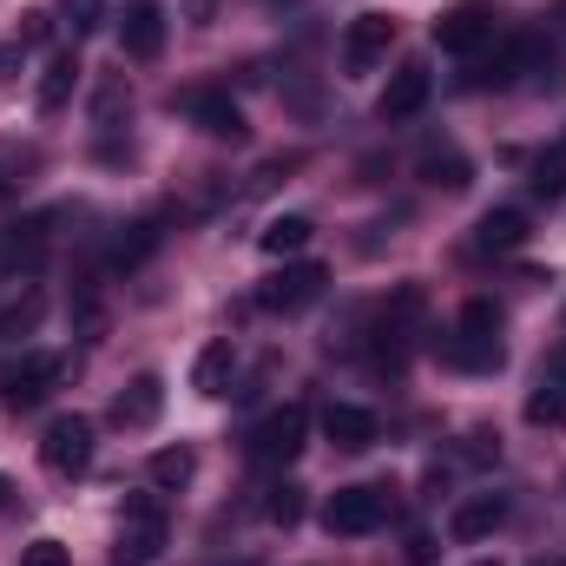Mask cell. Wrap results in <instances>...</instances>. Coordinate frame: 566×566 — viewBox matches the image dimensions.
Segmentation results:
<instances>
[{"instance_id":"1","label":"cell","mask_w":566,"mask_h":566,"mask_svg":"<svg viewBox=\"0 0 566 566\" xmlns=\"http://www.w3.org/2000/svg\"><path fill=\"white\" fill-rule=\"evenodd\" d=\"M389 514H396V488L363 481V488H336V494H329L323 527H329V534H343V541H356V534H376Z\"/></svg>"},{"instance_id":"2","label":"cell","mask_w":566,"mask_h":566,"mask_svg":"<svg viewBox=\"0 0 566 566\" xmlns=\"http://www.w3.org/2000/svg\"><path fill=\"white\" fill-rule=\"evenodd\" d=\"M158 554H165V501H158V494H133L126 514H119V547H113V560L151 566Z\"/></svg>"},{"instance_id":"3","label":"cell","mask_w":566,"mask_h":566,"mask_svg":"<svg viewBox=\"0 0 566 566\" xmlns=\"http://www.w3.org/2000/svg\"><path fill=\"white\" fill-rule=\"evenodd\" d=\"M40 461H46L60 481L86 474V468H93V422H86V416H53L46 434H40Z\"/></svg>"},{"instance_id":"4","label":"cell","mask_w":566,"mask_h":566,"mask_svg":"<svg viewBox=\"0 0 566 566\" xmlns=\"http://www.w3.org/2000/svg\"><path fill=\"white\" fill-rule=\"evenodd\" d=\"M434 46L441 53H481L488 40H494V7L488 0H454L448 13H434Z\"/></svg>"},{"instance_id":"5","label":"cell","mask_w":566,"mask_h":566,"mask_svg":"<svg viewBox=\"0 0 566 566\" xmlns=\"http://www.w3.org/2000/svg\"><path fill=\"white\" fill-rule=\"evenodd\" d=\"M303 441H310V409H303V402H283L277 416H264V422H258L251 454H258L264 468H283V461H296V454H303Z\"/></svg>"},{"instance_id":"6","label":"cell","mask_w":566,"mask_h":566,"mask_svg":"<svg viewBox=\"0 0 566 566\" xmlns=\"http://www.w3.org/2000/svg\"><path fill=\"white\" fill-rule=\"evenodd\" d=\"M185 119L205 133V139H224V145H238L251 126H244V106L224 93V86H198V93H185Z\"/></svg>"},{"instance_id":"7","label":"cell","mask_w":566,"mask_h":566,"mask_svg":"<svg viewBox=\"0 0 566 566\" xmlns=\"http://www.w3.org/2000/svg\"><path fill=\"white\" fill-rule=\"evenodd\" d=\"M323 283H329L323 264H283L277 277L258 290V303H264V310H277V316H296V310H310V303L323 296Z\"/></svg>"},{"instance_id":"8","label":"cell","mask_w":566,"mask_h":566,"mask_svg":"<svg viewBox=\"0 0 566 566\" xmlns=\"http://www.w3.org/2000/svg\"><path fill=\"white\" fill-rule=\"evenodd\" d=\"M389 46H396V20L389 13H356L343 27V66L349 73H369L376 60H389Z\"/></svg>"},{"instance_id":"9","label":"cell","mask_w":566,"mask_h":566,"mask_svg":"<svg viewBox=\"0 0 566 566\" xmlns=\"http://www.w3.org/2000/svg\"><path fill=\"white\" fill-rule=\"evenodd\" d=\"M119 46H126V60H158V53H165V7H158V0H126V13H119Z\"/></svg>"},{"instance_id":"10","label":"cell","mask_w":566,"mask_h":566,"mask_svg":"<svg viewBox=\"0 0 566 566\" xmlns=\"http://www.w3.org/2000/svg\"><path fill=\"white\" fill-rule=\"evenodd\" d=\"M428 93H434L428 66H402V73L382 86V99H376V119H382V126H402V119H416V113L428 106Z\"/></svg>"},{"instance_id":"11","label":"cell","mask_w":566,"mask_h":566,"mask_svg":"<svg viewBox=\"0 0 566 566\" xmlns=\"http://www.w3.org/2000/svg\"><path fill=\"white\" fill-rule=\"evenodd\" d=\"M434 356H441L448 369L488 376V369H501V336H468V329H454V336H434Z\"/></svg>"},{"instance_id":"12","label":"cell","mask_w":566,"mask_h":566,"mask_svg":"<svg viewBox=\"0 0 566 566\" xmlns=\"http://www.w3.org/2000/svg\"><path fill=\"white\" fill-rule=\"evenodd\" d=\"M501 521H507V494H468V501L454 507V521H448V534H454L461 547H474V541H488V534H501Z\"/></svg>"},{"instance_id":"13","label":"cell","mask_w":566,"mask_h":566,"mask_svg":"<svg viewBox=\"0 0 566 566\" xmlns=\"http://www.w3.org/2000/svg\"><path fill=\"white\" fill-rule=\"evenodd\" d=\"M60 369H66V363H60V356H46V349H40V356H27V363L7 376V402H13V409L46 402V396H53V382H60Z\"/></svg>"},{"instance_id":"14","label":"cell","mask_w":566,"mask_h":566,"mask_svg":"<svg viewBox=\"0 0 566 566\" xmlns=\"http://www.w3.org/2000/svg\"><path fill=\"white\" fill-rule=\"evenodd\" d=\"M165 416V382L158 376H133L119 396H113V422L119 428H151Z\"/></svg>"},{"instance_id":"15","label":"cell","mask_w":566,"mask_h":566,"mask_svg":"<svg viewBox=\"0 0 566 566\" xmlns=\"http://www.w3.org/2000/svg\"><path fill=\"white\" fill-rule=\"evenodd\" d=\"M323 434H329L343 454H363V448H376L382 428H376L369 409H356V402H329V409H323Z\"/></svg>"},{"instance_id":"16","label":"cell","mask_w":566,"mask_h":566,"mask_svg":"<svg viewBox=\"0 0 566 566\" xmlns=\"http://www.w3.org/2000/svg\"><path fill=\"white\" fill-rule=\"evenodd\" d=\"M521 244H527V211H514V205H501L474 224V251H488V258H507Z\"/></svg>"},{"instance_id":"17","label":"cell","mask_w":566,"mask_h":566,"mask_svg":"<svg viewBox=\"0 0 566 566\" xmlns=\"http://www.w3.org/2000/svg\"><path fill=\"white\" fill-rule=\"evenodd\" d=\"M231 376H238V349L231 343H205L198 369H191V389L198 396H231Z\"/></svg>"},{"instance_id":"18","label":"cell","mask_w":566,"mask_h":566,"mask_svg":"<svg viewBox=\"0 0 566 566\" xmlns=\"http://www.w3.org/2000/svg\"><path fill=\"white\" fill-rule=\"evenodd\" d=\"M40 258H46V218L13 224V231L0 238V271H40Z\"/></svg>"},{"instance_id":"19","label":"cell","mask_w":566,"mask_h":566,"mask_svg":"<svg viewBox=\"0 0 566 566\" xmlns=\"http://www.w3.org/2000/svg\"><path fill=\"white\" fill-rule=\"evenodd\" d=\"M316 238V224L303 218V211H283V218H271L264 231H258V244H264V258H296L303 244Z\"/></svg>"},{"instance_id":"20","label":"cell","mask_w":566,"mask_h":566,"mask_svg":"<svg viewBox=\"0 0 566 566\" xmlns=\"http://www.w3.org/2000/svg\"><path fill=\"white\" fill-rule=\"evenodd\" d=\"M422 185H434V191H468V185H474V165H468L461 151L434 145V151H422Z\"/></svg>"},{"instance_id":"21","label":"cell","mask_w":566,"mask_h":566,"mask_svg":"<svg viewBox=\"0 0 566 566\" xmlns=\"http://www.w3.org/2000/svg\"><path fill=\"white\" fill-rule=\"evenodd\" d=\"M73 86H80V60L73 53H53L46 73H40V113H60L73 99Z\"/></svg>"},{"instance_id":"22","label":"cell","mask_w":566,"mask_h":566,"mask_svg":"<svg viewBox=\"0 0 566 566\" xmlns=\"http://www.w3.org/2000/svg\"><path fill=\"white\" fill-rule=\"evenodd\" d=\"M151 251H158V224H126V231L113 238V258H106V264H113V271H139Z\"/></svg>"},{"instance_id":"23","label":"cell","mask_w":566,"mask_h":566,"mask_svg":"<svg viewBox=\"0 0 566 566\" xmlns=\"http://www.w3.org/2000/svg\"><path fill=\"white\" fill-rule=\"evenodd\" d=\"M198 474V454L191 448H158L151 454V488H185Z\"/></svg>"},{"instance_id":"24","label":"cell","mask_w":566,"mask_h":566,"mask_svg":"<svg viewBox=\"0 0 566 566\" xmlns=\"http://www.w3.org/2000/svg\"><path fill=\"white\" fill-rule=\"evenodd\" d=\"M527 185H534V198H547V205L566 198V145H554V151L534 158V178H527Z\"/></svg>"},{"instance_id":"25","label":"cell","mask_w":566,"mask_h":566,"mask_svg":"<svg viewBox=\"0 0 566 566\" xmlns=\"http://www.w3.org/2000/svg\"><path fill=\"white\" fill-rule=\"evenodd\" d=\"M527 422L534 428H566V382H541L527 396Z\"/></svg>"},{"instance_id":"26","label":"cell","mask_w":566,"mask_h":566,"mask_svg":"<svg viewBox=\"0 0 566 566\" xmlns=\"http://www.w3.org/2000/svg\"><path fill=\"white\" fill-rule=\"evenodd\" d=\"M461 329H468V336H501V303L468 296V303H461Z\"/></svg>"},{"instance_id":"27","label":"cell","mask_w":566,"mask_h":566,"mask_svg":"<svg viewBox=\"0 0 566 566\" xmlns=\"http://www.w3.org/2000/svg\"><path fill=\"white\" fill-rule=\"evenodd\" d=\"M264 514H271L277 527H296V521H303V488H290V481H283V488H271Z\"/></svg>"},{"instance_id":"28","label":"cell","mask_w":566,"mask_h":566,"mask_svg":"<svg viewBox=\"0 0 566 566\" xmlns=\"http://www.w3.org/2000/svg\"><path fill=\"white\" fill-rule=\"evenodd\" d=\"M60 13H66L73 33H99L106 27V0H60Z\"/></svg>"},{"instance_id":"29","label":"cell","mask_w":566,"mask_h":566,"mask_svg":"<svg viewBox=\"0 0 566 566\" xmlns=\"http://www.w3.org/2000/svg\"><path fill=\"white\" fill-rule=\"evenodd\" d=\"M20 566H73V560H66V547H60V541H33V547L20 554Z\"/></svg>"},{"instance_id":"30","label":"cell","mask_w":566,"mask_h":566,"mask_svg":"<svg viewBox=\"0 0 566 566\" xmlns=\"http://www.w3.org/2000/svg\"><path fill=\"white\" fill-rule=\"evenodd\" d=\"M46 33H53V13H27V20H20V40H27V46H40Z\"/></svg>"},{"instance_id":"31","label":"cell","mask_w":566,"mask_h":566,"mask_svg":"<svg viewBox=\"0 0 566 566\" xmlns=\"http://www.w3.org/2000/svg\"><path fill=\"white\" fill-rule=\"evenodd\" d=\"M119 106H126V86H119V80H106V86H99V119H113Z\"/></svg>"},{"instance_id":"32","label":"cell","mask_w":566,"mask_h":566,"mask_svg":"<svg viewBox=\"0 0 566 566\" xmlns=\"http://www.w3.org/2000/svg\"><path fill=\"white\" fill-rule=\"evenodd\" d=\"M409 560H416V566L434 560V541H428V534H409Z\"/></svg>"},{"instance_id":"33","label":"cell","mask_w":566,"mask_h":566,"mask_svg":"<svg viewBox=\"0 0 566 566\" xmlns=\"http://www.w3.org/2000/svg\"><path fill=\"white\" fill-rule=\"evenodd\" d=\"M0 507H13V481L7 474H0Z\"/></svg>"},{"instance_id":"34","label":"cell","mask_w":566,"mask_h":566,"mask_svg":"<svg viewBox=\"0 0 566 566\" xmlns=\"http://www.w3.org/2000/svg\"><path fill=\"white\" fill-rule=\"evenodd\" d=\"M7 191H13V178H7V171H0V198H7Z\"/></svg>"},{"instance_id":"35","label":"cell","mask_w":566,"mask_h":566,"mask_svg":"<svg viewBox=\"0 0 566 566\" xmlns=\"http://www.w3.org/2000/svg\"><path fill=\"white\" fill-rule=\"evenodd\" d=\"M474 566H501V560H474Z\"/></svg>"},{"instance_id":"36","label":"cell","mask_w":566,"mask_h":566,"mask_svg":"<svg viewBox=\"0 0 566 566\" xmlns=\"http://www.w3.org/2000/svg\"><path fill=\"white\" fill-rule=\"evenodd\" d=\"M0 73H7V53H0Z\"/></svg>"},{"instance_id":"37","label":"cell","mask_w":566,"mask_h":566,"mask_svg":"<svg viewBox=\"0 0 566 566\" xmlns=\"http://www.w3.org/2000/svg\"><path fill=\"white\" fill-rule=\"evenodd\" d=\"M541 566H547V560H541Z\"/></svg>"}]
</instances>
